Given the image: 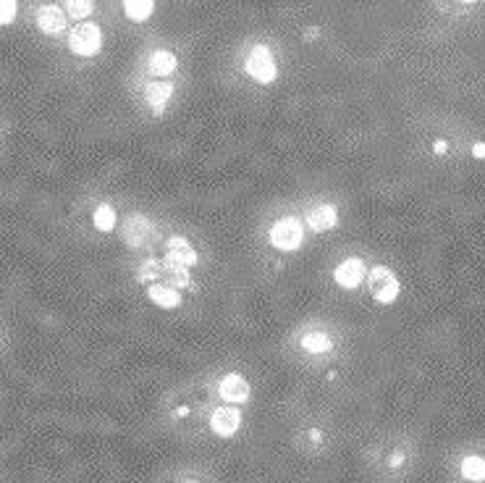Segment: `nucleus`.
Listing matches in <instances>:
<instances>
[{
    "label": "nucleus",
    "mask_w": 485,
    "mask_h": 483,
    "mask_svg": "<svg viewBox=\"0 0 485 483\" xmlns=\"http://www.w3.org/2000/svg\"><path fill=\"white\" fill-rule=\"evenodd\" d=\"M124 11H126V16L131 21H147L150 13L155 11V6H152V0H126Z\"/></svg>",
    "instance_id": "nucleus-15"
},
{
    "label": "nucleus",
    "mask_w": 485,
    "mask_h": 483,
    "mask_svg": "<svg viewBox=\"0 0 485 483\" xmlns=\"http://www.w3.org/2000/svg\"><path fill=\"white\" fill-rule=\"evenodd\" d=\"M16 11L18 6L13 0H0V27H6V24H11V21L16 19Z\"/></svg>",
    "instance_id": "nucleus-20"
},
{
    "label": "nucleus",
    "mask_w": 485,
    "mask_h": 483,
    "mask_svg": "<svg viewBox=\"0 0 485 483\" xmlns=\"http://www.w3.org/2000/svg\"><path fill=\"white\" fill-rule=\"evenodd\" d=\"M247 74L260 84H270L278 74V66H275L273 56L265 45H255L252 53L247 58Z\"/></svg>",
    "instance_id": "nucleus-4"
},
{
    "label": "nucleus",
    "mask_w": 485,
    "mask_h": 483,
    "mask_svg": "<svg viewBox=\"0 0 485 483\" xmlns=\"http://www.w3.org/2000/svg\"><path fill=\"white\" fill-rule=\"evenodd\" d=\"M307 223H310L312 232H328V229H333L339 223V213H336L333 205H318V208L310 210Z\"/></svg>",
    "instance_id": "nucleus-9"
},
{
    "label": "nucleus",
    "mask_w": 485,
    "mask_h": 483,
    "mask_svg": "<svg viewBox=\"0 0 485 483\" xmlns=\"http://www.w3.org/2000/svg\"><path fill=\"white\" fill-rule=\"evenodd\" d=\"M462 475L467 481H475V483H483L485 481V457H477V455H469L462 460Z\"/></svg>",
    "instance_id": "nucleus-14"
},
{
    "label": "nucleus",
    "mask_w": 485,
    "mask_h": 483,
    "mask_svg": "<svg viewBox=\"0 0 485 483\" xmlns=\"http://www.w3.org/2000/svg\"><path fill=\"white\" fill-rule=\"evenodd\" d=\"M220 397L231 405H241V402L249 400V383L244 376L239 373H229L223 381H220Z\"/></svg>",
    "instance_id": "nucleus-7"
},
{
    "label": "nucleus",
    "mask_w": 485,
    "mask_h": 483,
    "mask_svg": "<svg viewBox=\"0 0 485 483\" xmlns=\"http://www.w3.org/2000/svg\"><path fill=\"white\" fill-rule=\"evenodd\" d=\"M92 11H95V3H92V0H71V3H66V16H71V19H76V21L87 19Z\"/></svg>",
    "instance_id": "nucleus-18"
},
{
    "label": "nucleus",
    "mask_w": 485,
    "mask_h": 483,
    "mask_svg": "<svg viewBox=\"0 0 485 483\" xmlns=\"http://www.w3.org/2000/svg\"><path fill=\"white\" fill-rule=\"evenodd\" d=\"M176 66H179V61H176V56L174 53H168V50H155V53L150 56V71L155 76L174 74Z\"/></svg>",
    "instance_id": "nucleus-12"
},
{
    "label": "nucleus",
    "mask_w": 485,
    "mask_h": 483,
    "mask_svg": "<svg viewBox=\"0 0 485 483\" xmlns=\"http://www.w3.org/2000/svg\"><path fill=\"white\" fill-rule=\"evenodd\" d=\"M310 439L315 441V444H318V441H321V431H310Z\"/></svg>",
    "instance_id": "nucleus-24"
},
{
    "label": "nucleus",
    "mask_w": 485,
    "mask_h": 483,
    "mask_svg": "<svg viewBox=\"0 0 485 483\" xmlns=\"http://www.w3.org/2000/svg\"><path fill=\"white\" fill-rule=\"evenodd\" d=\"M367 287H370V294L381 302V305H391L399 297V279L394 273L383 266H376L367 276Z\"/></svg>",
    "instance_id": "nucleus-3"
},
{
    "label": "nucleus",
    "mask_w": 485,
    "mask_h": 483,
    "mask_svg": "<svg viewBox=\"0 0 485 483\" xmlns=\"http://www.w3.org/2000/svg\"><path fill=\"white\" fill-rule=\"evenodd\" d=\"M147 297L152 299L157 307H165V310H174V307L181 305V294L171 287H160V284H152L147 289Z\"/></svg>",
    "instance_id": "nucleus-10"
},
{
    "label": "nucleus",
    "mask_w": 485,
    "mask_h": 483,
    "mask_svg": "<svg viewBox=\"0 0 485 483\" xmlns=\"http://www.w3.org/2000/svg\"><path fill=\"white\" fill-rule=\"evenodd\" d=\"M186 247H189V242L184 239V237H171V239H168V252L171 250H186Z\"/></svg>",
    "instance_id": "nucleus-21"
},
{
    "label": "nucleus",
    "mask_w": 485,
    "mask_h": 483,
    "mask_svg": "<svg viewBox=\"0 0 485 483\" xmlns=\"http://www.w3.org/2000/svg\"><path fill=\"white\" fill-rule=\"evenodd\" d=\"M304 242V226L299 218H278L270 226V244L281 252H294L299 250Z\"/></svg>",
    "instance_id": "nucleus-1"
},
{
    "label": "nucleus",
    "mask_w": 485,
    "mask_h": 483,
    "mask_svg": "<svg viewBox=\"0 0 485 483\" xmlns=\"http://www.w3.org/2000/svg\"><path fill=\"white\" fill-rule=\"evenodd\" d=\"M95 226L100 232H113V226H116V210H113V205H100L95 210Z\"/></svg>",
    "instance_id": "nucleus-17"
},
{
    "label": "nucleus",
    "mask_w": 485,
    "mask_h": 483,
    "mask_svg": "<svg viewBox=\"0 0 485 483\" xmlns=\"http://www.w3.org/2000/svg\"><path fill=\"white\" fill-rule=\"evenodd\" d=\"M186 483H197V481H186Z\"/></svg>",
    "instance_id": "nucleus-26"
},
{
    "label": "nucleus",
    "mask_w": 485,
    "mask_h": 483,
    "mask_svg": "<svg viewBox=\"0 0 485 483\" xmlns=\"http://www.w3.org/2000/svg\"><path fill=\"white\" fill-rule=\"evenodd\" d=\"M171 93H174V87L168 82H150L145 90V97H147V102H150V108L155 113H160L165 108L168 97H171Z\"/></svg>",
    "instance_id": "nucleus-11"
},
{
    "label": "nucleus",
    "mask_w": 485,
    "mask_h": 483,
    "mask_svg": "<svg viewBox=\"0 0 485 483\" xmlns=\"http://www.w3.org/2000/svg\"><path fill=\"white\" fill-rule=\"evenodd\" d=\"M402 460H404L402 455H394V457H391V465H394V467H396V465H402Z\"/></svg>",
    "instance_id": "nucleus-25"
},
{
    "label": "nucleus",
    "mask_w": 485,
    "mask_h": 483,
    "mask_svg": "<svg viewBox=\"0 0 485 483\" xmlns=\"http://www.w3.org/2000/svg\"><path fill=\"white\" fill-rule=\"evenodd\" d=\"M333 279L344 289H357L362 284V279H365V263L359 261V258H347L344 263L336 266Z\"/></svg>",
    "instance_id": "nucleus-6"
},
{
    "label": "nucleus",
    "mask_w": 485,
    "mask_h": 483,
    "mask_svg": "<svg viewBox=\"0 0 485 483\" xmlns=\"http://www.w3.org/2000/svg\"><path fill=\"white\" fill-rule=\"evenodd\" d=\"M102 45V32L97 24H92V21H82L79 27L71 29V35H68V47H71L76 56H84L90 58L95 56L97 50H100Z\"/></svg>",
    "instance_id": "nucleus-2"
},
{
    "label": "nucleus",
    "mask_w": 485,
    "mask_h": 483,
    "mask_svg": "<svg viewBox=\"0 0 485 483\" xmlns=\"http://www.w3.org/2000/svg\"><path fill=\"white\" fill-rule=\"evenodd\" d=\"M165 263H176V268H186V266H194L197 263V252L194 250H171L168 252V258H165Z\"/></svg>",
    "instance_id": "nucleus-19"
},
{
    "label": "nucleus",
    "mask_w": 485,
    "mask_h": 483,
    "mask_svg": "<svg viewBox=\"0 0 485 483\" xmlns=\"http://www.w3.org/2000/svg\"><path fill=\"white\" fill-rule=\"evenodd\" d=\"M475 155H477V158H483V155H485V145H477V148H475Z\"/></svg>",
    "instance_id": "nucleus-23"
},
{
    "label": "nucleus",
    "mask_w": 485,
    "mask_h": 483,
    "mask_svg": "<svg viewBox=\"0 0 485 483\" xmlns=\"http://www.w3.org/2000/svg\"><path fill=\"white\" fill-rule=\"evenodd\" d=\"M302 350H307V352H312V354L328 352L330 350L328 334H323V331H310V334H304L302 336Z\"/></svg>",
    "instance_id": "nucleus-16"
},
{
    "label": "nucleus",
    "mask_w": 485,
    "mask_h": 483,
    "mask_svg": "<svg viewBox=\"0 0 485 483\" xmlns=\"http://www.w3.org/2000/svg\"><path fill=\"white\" fill-rule=\"evenodd\" d=\"M147 234H150V223H147L145 215H131V218H128V226H126L128 244H131V247H139Z\"/></svg>",
    "instance_id": "nucleus-13"
},
{
    "label": "nucleus",
    "mask_w": 485,
    "mask_h": 483,
    "mask_svg": "<svg viewBox=\"0 0 485 483\" xmlns=\"http://www.w3.org/2000/svg\"><path fill=\"white\" fill-rule=\"evenodd\" d=\"M436 153H438V155L441 153H446V142H436Z\"/></svg>",
    "instance_id": "nucleus-22"
},
{
    "label": "nucleus",
    "mask_w": 485,
    "mask_h": 483,
    "mask_svg": "<svg viewBox=\"0 0 485 483\" xmlns=\"http://www.w3.org/2000/svg\"><path fill=\"white\" fill-rule=\"evenodd\" d=\"M241 426V412L236 407H218L215 412L210 415V428L212 434L220 439H229L234 436Z\"/></svg>",
    "instance_id": "nucleus-5"
},
{
    "label": "nucleus",
    "mask_w": 485,
    "mask_h": 483,
    "mask_svg": "<svg viewBox=\"0 0 485 483\" xmlns=\"http://www.w3.org/2000/svg\"><path fill=\"white\" fill-rule=\"evenodd\" d=\"M37 27L42 29L45 35L55 37L66 29V13L61 6H42L40 13H37Z\"/></svg>",
    "instance_id": "nucleus-8"
}]
</instances>
